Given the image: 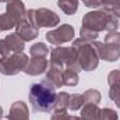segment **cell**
I'll list each match as a JSON object with an SVG mask.
<instances>
[{
  "instance_id": "30",
  "label": "cell",
  "mask_w": 120,
  "mask_h": 120,
  "mask_svg": "<svg viewBox=\"0 0 120 120\" xmlns=\"http://www.w3.org/2000/svg\"><path fill=\"white\" fill-rule=\"evenodd\" d=\"M84 6L88 8H99L102 7V0H84Z\"/></svg>"
},
{
  "instance_id": "10",
  "label": "cell",
  "mask_w": 120,
  "mask_h": 120,
  "mask_svg": "<svg viewBox=\"0 0 120 120\" xmlns=\"http://www.w3.org/2000/svg\"><path fill=\"white\" fill-rule=\"evenodd\" d=\"M15 34H17L24 42H25V41L30 42V41H34L35 38H38L39 31H38V28H35L30 21L27 20V17H25L24 20H21V21L17 24V27H15Z\"/></svg>"
},
{
  "instance_id": "7",
  "label": "cell",
  "mask_w": 120,
  "mask_h": 120,
  "mask_svg": "<svg viewBox=\"0 0 120 120\" xmlns=\"http://www.w3.org/2000/svg\"><path fill=\"white\" fill-rule=\"evenodd\" d=\"M46 39L49 43L55 46H60L61 43H66L74 39V28L70 24H63L56 30L49 31L46 34Z\"/></svg>"
},
{
  "instance_id": "9",
  "label": "cell",
  "mask_w": 120,
  "mask_h": 120,
  "mask_svg": "<svg viewBox=\"0 0 120 120\" xmlns=\"http://www.w3.org/2000/svg\"><path fill=\"white\" fill-rule=\"evenodd\" d=\"M92 46L95 48L99 60H105V61H116L120 59V49L117 46L113 45H108L105 42H99V41H94Z\"/></svg>"
},
{
  "instance_id": "17",
  "label": "cell",
  "mask_w": 120,
  "mask_h": 120,
  "mask_svg": "<svg viewBox=\"0 0 120 120\" xmlns=\"http://www.w3.org/2000/svg\"><path fill=\"white\" fill-rule=\"evenodd\" d=\"M99 110L101 109L95 103H84V106L81 108V117L87 120H98Z\"/></svg>"
},
{
  "instance_id": "8",
  "label": "cell",
  "mask_w": 120,
  "mask_h": 120,
  "mask_svg": "<svg viewBox=\"0 0 120 120\" xmlns=\"http://www.w3.org/2000/svg\"><path fill=\"white\" fill-rule=\"evenodd\" d=\"M24 48H25V42L15 32L0 39V55L1 56H11L14 53L22 52Z\"/></svg>"
},
{
  "instance_id": "15",
  "label": "cell",
  "mask_w": 120,
  "mask_h": 120,
  "mask_svg": "<svg viewBox=\"0 0 120 120\" xmlns=\"http://www.w3.org/2000/svg\"><path fill=\"white\" fill-rule=\"evenodd\" d=\"M70 96L71 95L68 92H60V94H57L53 110L55 112H67V109L70 106Z\"/></svg>"
},
{
  "instance_id": "35",
  "label": "cell",
  "mask_w": 120,
  "mask_h": 120,
  "mask_svg": "<svg viewBox=\"0 0 120 120\" xmlns=\"http://www.w3.org/2000/svg\"><path fill=\"white\" fill-rule=\"evenodd\" d=\"M82 1H84V0H82Z\"/></svg>"
},
{
  "instance_id": "27",
  "label": "cell",
  "mask_w": 120,
  "mask_h": 120,
  "mask_svg": "<svg viewBox=\"0 0 120 120\" xmlns=\"http://www.w3.org/2000/svg\"><path fill=\"white\" fill-rule=\"evenodd\" d=\"M109 98L116 103L120 101V84H113L110 85V90H109Z\"/></svg>"
},
{
  "instance_id": "26",
  "label": "cell",
  "mask_w": 120,
  "mask_h": 120,
  "mask_svg": "<svg viewBox=\"0 0 120 120\" xmlns=\"http://www.w3.org/2000/svg\"><path fill=\"white\" fill-rule=\"evenodd\" d=\"M105 43L120 48V32H117V31H110V32H108L106 36H105Z\"/></svg>"
},
{
  "instance_id": "2",
  "label": "cell",
  "mask_w": 120,
  "mask_h": 120,
  "mask_svg": "<svg viewBox=\"0 0 120 120\" xmlns=\"http://www.w3.org/2000/svg\"><path fill=\"white\" fill-rule=\"evenodd\" d=\"M120 24V20L105 11V10H96V11H90L82 17V27L90 28L95 32H101V31H117Z\"/></svg>"
},
{
  "instance_id": "32",
  "label": "cell",
  "mask_w": 120,
  "mask_h": 120,
  "mask_svg": "<svg viewBox=\"0 0 120 120\" xmlns=\"http://www.w3.org/2000/svg\"><path fill=\"white\" fill-rule=\"evenodd\" d=\"M74 120H87V119H84V117H81V116H74Z\"/></svg>"
},
{
  "instance_id": "5",
  "label": "cell",
  "mask_w": 120,
  "mask_h": 120,
  "mask_svg": "<svg viewBox=\"0 0 120 120\" xmlns=\"http://www.w3.org/2000/svg\"><path fill=\"white\" fill-rule=\"evenodd\" d=\"M27 20L35 28H49L56 27L60 22V17L49 8H30L27 11Z\"/></svg>"
},
{
  "instance_id": "34",
  "label": "cell",
  "mask_w": 120,
  "mask_h": 120,
  "mask_svg": "<svg viewBox=\"0 0 120 120\" xmlns=\"http://www.w3.org/2000/svg\"><path fill=\"white\" fill-rule=\"evenodd\" d=\"M116 106H117V108L120 109V101H119V102H116Z\"/></svg>"
},
{
  "instance_id": "14",
  "label": "cell",
  "mask_w": 120,
  "mask_h": 120,
  "mask_svg": "<svg viewBox=\"0 0 120 120\" xmlns=\"http://www.w3.org/2000/svg\"><path fill=\"white\" fill-rule=\"evenodd\" d=\"M61 73H63V68L59 67V66H53V64H50L49 68L46 70V78H45V80H48V81L55 87V90H56V88H60V87L63 85Z\"/></svg>"
},
{
  "instance_id": "25",
  "label": "cell",
  "mask_w": 120,
  "mask_h": 120,
  "mask_svg": "<svg viewBox=\"0 0 120 120\" xmlns=\"http://www.w3.org/2000/svg\"><path fill=\"white\" fill-rule=\"evenodd\" d=\"M82 105H84V98H82V95L74 94V95L70 96V106H68V109H71V110H80V109L82 108Z\"/></svg>"
},
{
  "instance_id": "31",
  "label": "cell",
  "mask_w": 120,
  "mask_h": 120,
  "mask_svg": "<svg viewBox=\"0 0 120 120\" xmlns=\"http://www.w3.org/2000/svg\"><path fill=\"white\" fill-rule=\"evenodd\" d=\"M3 115H4V112H3V108L0 106V120L3 119Z\"/></svg>"
},
{
  "instance_id": "3",
  "label": "cell",
  "mask_w": 120,
  "mask_h": 120,
  "mask_svg": "<svg viewBox=\"0 0 120 120\" xmlns=\"http://www.w3.org/2000/svg\"><path fill=\"white\" fill-rule=\"evenodd\" d=\"M73 48L77 50L78 55V63L81 66V70L84 71H94L98 64H99V57L98 53L95 50V48L92 46V43L80 39H74L73 41Z\"/></svg>"
},
{
  "instance_id": "28",
  "label": "cell",
  "mask_w": 120,
  "mask_h": 120,
  "mask_svg": "<svg viewBox=\"0 0 120 120\" xmlns=\"http://www.w3.org/2000/svg\"><path fill=\"white\" fill-rule=\"evenodd\" d=\"M108 82L109 85L113 84H120V70H112L108 75Z\"/></svg>"
},
{
  "instance_id": "33",
  "label": "cell",
  "mask_w": 120,
  "mask_h": 120,
  "mask_svg": "<svg viewBox=\"0 0 120 120\" xmlns=\"http://www.w3.org/2000/svg\"><path fill=\"white\" fill-rule=\"evenodd\" d=\"M10 0H0V3H8Z\"/></svg>"
},
{
  "instance_id": "21",
  "label": "cell",
  "mask_w": 120,
  "mask_h": 120,
  "mask_svg": "<svg viewBox=\"0 0 120 120\" xmlns=\"http://www.w3.org/2000/svg\"><path fill=\"white\" fill-rule=\"evenodd\" d=\"M82 98H84V103H95V105H98L101 102L102 96H101V92L98 90H87L84 92Z\"/></svg>"
},
{
  "instance_id": "29",
  "label": "cell",
  "mask_w": 120,
  "mask_h": 120,
  "mask_svg": "<svg viewBox=\"0 0 120 120\" xmlns=\"http://www.w3.org/2000/svg\"><path fill=\"white\" fill-rule=\"evenodd\" d=\"M50 120H74V116H70L67 112H53Z\"/></svg>"
},
{
  "instance_id": "23",
  "label": "cell",
  "mask_w": 120,
  "mask_h": 120,
  "mask_svg": "<svg viewBox=\"0 0 120 120\" xmlns=\"http://www.w3.org/2000/svg\"><path fill=\"white\" fill-rule=\"evenodd\" d=\"M98 36H99V34H98V32L90 30V28H85V27H81V31H80V38H81L82 41L92 43L94 41H96V38H98Z\"/></svg>"
},
{
  "instance_id": "22",
  "label": "cell",
  "mask_w": 120,
  "mask_h": 120,
  "mask_svg": "<svg viewBox=\"0 0 120 120\" xmlns=\"http://www.w3.org/2000/svg\"><path fill=\"white\" fill-rule=\"evenodd\" d=\"M14 27H17V22L7 13H4V14L0 15V30L1 31H8V30H11V28H14Z\"/></svg>"
},
{
  "instance_id": "18",
  "label": "cell",
  "mask_w": 120,
  "mask_h": 120,
  "mask_svg": "<svg viewBox=\"0 0 120 120\" xmlns=\"http://www.w3.org/2000/svg\"><path fill=\"white\" fill-rule=\"evenodd\" d=\"M57 6L64 14L73 15L78 10V0H57Z\"/></svg>"
},
{
  "instance_id": "4",
  "label": "cell",
  "mask_w": 120,
  "mask_h": 120,
  "mask_svg": "<svg viewBox=\"0 0 120 120\" xmlns=\"http://www.w3.org/2000/svg\"><path fill=\"white\" fill-rule=\"evenodd\" d=\"M50 64L71 68L74 71H80L81 66L78 63V55L74 48H66V46H56L50 52Z\"/></svg>"
},
{
  "instance_id": "1",
  "label": "cell",
  "mask_w": 120,
  "mask_h": 120,
  "mask_svg": "<svg viewBox=\"0 0 120 120\" xmlns=\"http://www.w3.org/2000/svg\"><path fill=\"white\" fill-rule=\"evenodd\" d=\"M56 95L57 94L55 92V87L48 80H42L31 85L30 102L35 112L48 113L53 110Z\"/></svg>"
},
{
  "instance_id": "11",
  "label": "cell",
  "mask_w": 120,
  "mask_h": 120,
  "mask_svg": "<svg viewBox=\"0 0 120 120\" xmlns=\"http://www.w3.org/2000/svg\"><path fill=\"white\" fill-rule=\"evenodd\" d=\"M6 13L18 24L21 20H24L27 17V10H25V6L21 0H10L7 3V7H6Z\"/></svg>"
},
{
  "instance_id": "6",
  "label": "cell",
  "mask_w": 120,
  "mask_h": 120,
  "mask_svg": "<svg viewBox=\"0 0 120 120\" xmlns=\"http://www.w3.org/2000/svg\"><path fill=\"white\" fill-rule=\"evenodd\" d=\"M28 56L24 52L14 53L11 56H1L0 57V73L3 75H15L20 71H24L28 66Z\"/></svg>"
},
{
  "instance_id": "20",
  "label": "cell",
  "mask_w": 120,
  "mask_h": 120,
  "mask_svg": "<svg viewBox=\"0 0 120 120\" xmlns=\"http://www.w3.org/2000/svg\"><path fill=\"white\" fill-rule=\"evenodd\" d=\"M30 53L32 57H46L49 53V48L45 43L38 42V43H34L30 48Z\"/></svg>"
},
{
  "instance_id": "19",
  "label": "cell",
  "mask_w": 120,
  "mask_h": 120,
  "mask_svg": "<svg viewBox=\"0 0 120 120\" xmlns=\"http://www.w3.org/2000/svg\"><path fill=\"white\" fill-rule=\"evenodd\" d=\"M102 7L105 11L116 15L120 20V0H102Z\"/></svg>"
},
{
  "instance_id": "13",
  "label": "cell",
  "mask_w": 120,
  "mask_h": 120,
  "mask_svg": "<svg viewBox=\"0 0 120 120\" xmlns=\"http://www.w3.org/2000/svg\"><path fill=\"white\" fill-rule=\"evenodd\" d=\"M49 61L46 57H32L28 61V66L25 67L24 73L28 75H39L48 70Z\"/></svg>"
},
{
  "instance_id": "16",
  "label": "cell",
  "mask_w": 120,
  "mask_h": 120,
  "mask_svg": "<svg viewBox=\"0 0 120 120\" xmlns=\"http://www.w3.org/2000/svg\"><path fill=\"white\" fill-rule=\"evenodd\" d=\"M61 80H63V85H67V87H77L78 85V81H80V77H78V73L71 70V68H64L63 73H61Z\"/></svg>"
},
{
  "instance_id": "24",
  "label": "cell",
  "mask_w": 120,
  "mask_h": 120,
  "mask_svg": "<svg viewBox=\"0 0 120 120\" xmlns=\"http://www.w3.org/2000/svg\"><path fill=\"white\" fill-rule=\"evenodd\" d=\"M98 120H119V115L116 113V110L110 108H103L99 110Z\"/></svg>"
},
{
  "instance_id": "12",
  "label": "cell",
  "mask_w": 120,
  "mask_h": 120,
  "mask_svg": "<svg viewBox=\"0 0 120 120\" xmlns=\"http://www.w3.org/2000/svg\"><path fill=\"white\" fill-rule=\"evenodd\" d=\"M7 120H30V110L27 103L22 101H15L10 106Z\"/></svg>"
}]
</instances>
